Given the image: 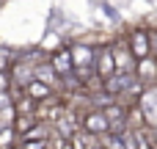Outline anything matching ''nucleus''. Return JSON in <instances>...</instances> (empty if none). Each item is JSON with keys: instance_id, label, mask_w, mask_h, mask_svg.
<instances>
[{"instance_id": "1", "label": "nucleus", "mask_w": 157, "mask_h": 149, "mask_svg": "<svg viewBox=\"0 0 157 149\" xmlns=\"http://www.w3.org/2000/svg\"><path fill=\"white\" fill-rule=\"evenodd\" d=\"M69 55H72V69H75L77 80L86 83V80H88V72L94 69V58H97V53H94L88 44H75V47L69 50Z\"/></svg>"}, {"instance_id": "2", "label": "nucleus", "mask_w": 157, "mask_h": 149, "mask_svg": "<svg viewBox=\"0 0 157 149\" xmlns=\"http://www.w3.org/2000/svg\"><path fill=\"white\" fill-rule=\"evenodd\" d=\"M80 130H86V133H88V135H94V138H99V135L110 133V124H108L105 111H99V108L86 111V113L80 116Z\"/></svg>"}, {"instance_id": "3", "label": "nucleus", "mask_w": 157, "mask_h": 149, "mask_svg": "<svg viewBox=\"0 0 157 149\" xmlns=\"http://www.w3.org/2000/svg\"><path fill=\"white\" fill-rule=\"evenodd\" d=\"M110 53H113V61H116V75H135V58L127 47V39L116 41L110 47Z\"/></svg>"}, {"instance_id": "4", "label": "nucleus", "mask_w": 157, "mask_h": 149, "mask_svg": "<svg viewBox=\"0 0 157 149\" xmlns=\"http://www.w3.org/2000/svg\"><path fill=\"white\" fill-rule=\"evenodd\" d=\"M135 105L141 108L146 127L157 130V88H144V94L138 97V102H135Z\"/></svg>"}, {"instance_id": "5", "label": "nucleus", "mask_w": 157, "mask_h": 149, "mask_svg": "<svg viewBox=\"0 0 157 149\" xmlns=\"http://www.w3.org/2000/svg\"><path fill=\"white\" fill-rule=\"evenodd\" d=\"M127 47H130V53H132L135 61L149 58V55H152V36H149L146 30H132V33L127 36Z\"/></svg>"}, {"instance_id": "6", "label": "nucleus", "mask_w": 157, "mask_h": 149, "mask_svg": "<svg viewBox=\"0 0 157 149\" xmlns=\"http://www.w3.org/2000/svg\"><path fill=\"white\" fill-rule=\"evenodd\" d=\"M94 72H97V80H99V83H105V80H110V77L116 75V61H113L110 47H102V50L97 53V58H94Z\"/></svg>"}, {"instance_id": "7", "label": "nucleus", "mask_w": 157, "mask_h": 149, "mask_svg": "<svg viewBox=\"0 0 157 149\" xmlns=\"http://www.w3.org/2000/svg\"><path fill=\"white\" fill-rule=\"evenodd\" d=\"M135 77H138L144 86H152V83H157V58H155V55L135 61Z\"/></svg>"}, {"instance_id": "8", "label": "nucleus", "mask_w": 157, "mask_h": 149, "mask_svg": "<svg viewBox=\"0 0 157 149\" xmlns=\"http://www.w3.org/2000/svg\"><path fill=\"white\" fill-rule=\"evenodd\" d=\"M50 66H52V69H55V75H58V77H63V80L75 75L69 50H58V53H52V55H50Z\"/></svg>"}, {"instance_id": "9", "label": "nucleus", "mask_w": 157, "mask_h": 149, "mask_svg": "<svg viewBox=\"0 0 157 149\" xmlns=\"http://www.w3.org/2000/svg\"><path fill=\"white\" fill-rule=\"evenodd\" d=\"M25 97H30L33 102H47V100H52V88L41 80H30L25 86Z\"/></svg>"}, {"instance_id": "10", "label": "nucleus", "mask_w": 157, "mask_h": 149, "mask_svg": "<svg viewBox=\"0 0 157 149\" xmlns=\"http://www.w3.org/2000/svg\"><path fill=\"white\" fill-rule=\"evenodd\" d=\"M36 124H41L39 119H36V113H28V116H17V122H14V130H17V135L22 138L25 133H30Z\"/></svg>"}, {"instance_id": "11", "label": "nucleus", "mask_w": 157, "mask_h": 149, "mask_svg": "<svg viewBox=\"0 0 157 149\" xmlns=\"http://www.w3.org/2000/svg\"><path fill=\"white\" fill-rule=\"evenodd\" d=\"M17 130L14 127H0V149H17L19 141H17Z\"/></svg>"}, {"instance_id": "12", "label": "nucleus", "mask_w": 157, "mask_h": 149, "mask_svg": "<svg viewBox=\"0 0 157 149\" xmlns=\"http://www.w3.org/2000/svg\"><path fill=\"white\" fill-rule=\"evenodd\" d=\"M19 149H50L47 138H39V141H19Z\"/></svg>"}, {"instance_id": "13", "label": "nucleus", "mask_w": 157, "mask_h": 149, "mask_svg": "<svg viewBox=\"0 0 157 149\" xmlns=\"http://www.w3.org/2000/svg\"><path fill=\"white\" fill-rule=\"evenodd\" d=\"M52 149H75V147H72V141H69V138L58 135V138H55V144H52Z\"/></svg>"}, {"instance_id": "14", "label": "nucleus", "mask_w": 157, "mask_h": 149, "mask_svg": "<svg viewBox=\"0 0 157 149\" xmlns=\"http://www.w3.org/2000/svg\"><path fill=\"white\" fill-rule=\"evenodd\" d=\"M149 36H152V55L157 58V33H149Z\"/></svg>"}]
</instances>
